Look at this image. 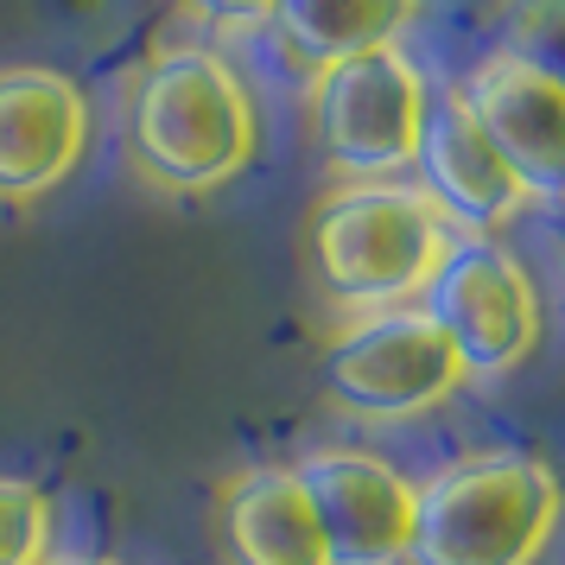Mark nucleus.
Returning <instances> with one entry per match:
<instances>
[{"mask_svg": "<svg viewBox=\"0 0 565 565\" xmlns=\"http://www.w3.org/2000/svg\"><path fill=\"white\" fill-rule=\"evenodd\" d=\"M413 20H419V0H274L267 7V32L306 77L375 45H401Z\"/></svg>", "mask_w": 565, "mask_h": 565, "instance_id": "12", "label": "nucleus"}, {"mask_svg": "<svg viewBox=\"0 0 565 565\" xmlns=\"http://www.w3.org/2000/svg\"><path fill=\"white\" fill-rule=\"evenodd\" d=\"M306 108L311 140L337 172V184H382L413 172L433 83L407 45H375V52H356L331 71H318L306 89Z\"/></svg>", "mask_w": 565, "mask_h": 565, "instance_id": "5", "label": "nucleus"}, {"mask_svg": "<svg viewBox=\"0 0 565 565\" xmlns=\"http://www.w3.org/2000/svg\"><path fill=\"white\" fill-rule=\"evenodd\" d=\"M451 96L527 191V204H553L565 184V89L553 64L527 52H489Z\"/></svg>", "mask_w": 565, "mask_h": 565, "instance_id": "7", "label": "nucleus"}, {"mask_svg": "<svg viewBox=\"0 0 565 565\" xmlns=\"http://www.w3.org/2000/svg\"><path fill=\"white\" fill-rule=\"evenodd\" d=\"M331 565H407L413 477L362 445H318L292 463Z\"/></svg>", "mask_w": 565, "mask_h": 565, "instance_id": "8", "label": "nucleus"}, {"mask_svg": "<svg viewBox=\"0 0 565 565\" xmlns=\"http://www.w3.org/2000/svg\"><path fill=\"white\" fill-rule=\"evenodd\" d=\"M52 565H128V559H52Z\"/></svg>", "mask_w": 565, "mask_h": 565, "instance_id": "15", "label": "nucleus"}, {"mask_svg": "<svg viewBox=\"0 0 565 565\" xmlns=\"http://www.w3.org/2000/svg\"><path fill=\"white\" fill-rule=\"evenodd\" d=\"M413 191L445 216L451 235H489V242L527 210V191L477 134L458 96H433V108H426V134L413 153Z\"/></svg>", "mask_w": 565, "mask_h": 565, "instance_id": "10", "label": "nucleus"}, {"mask_svg": "<svg viewBox=\"0 0 565 565\" xmlns=\"http://www.w3.org/2000/svg\"><path fill=\"white\" fill-rule=\"evenodd\" d=\"M559 534V477L534 451H470L413 483L407 565H540Z\"/></svg>", "mask_w": 565, "mask_h": 565, "instance_id": "3", "label": "nucleus"}, {"mask_svg": "<svg viewBox=\"0 0 565 565\" xmlns=\"http://www.w3.org/2000/svg\"><path fill=\"white\" fill-rule=\"evenodd\" d=\"M121 147L153 191L210 198L255 166L260 108L223 52L172 45L134 71L121 96Z\"/></svg>", "mask_w": 565, "mask_h": 565, "instance_id": "1", "label": "nucleus"}, {"mask_svg": "<svg viewBox=\"0 0 565 565\" xmlns=\"http://www.w3.org/2000/svg\"><path fill=\"white\" fill-rule=\"evenodd\" d=\"M458 235L407 179L331 184L306 223V260L318 292L343 318L419 306Z\"/></svg>", "mask_w": 565, "mask_h": 565, "instance_id": "2", "label": "nucleus"}, {"mask_svg": "<svg viewBox=\"0 0 565 565\" xmlns=\"http://www.w3.org/2000/svg\"><path fill=\"white\" fill-rule=\"evenodd\" d=\"M57 502L26 477H0V565H52Z\"/></svg>", "mask_w": 565, "mask_h": 565, "instance_id": "13", "label": "nucleus"}, {"mask_svg": "<svg viewBox=\"0 0 565 565\" xmlns=\"http://www.w3.org/2000/svg\"><path fill=\"white\" fill-rule=\"evenodd\" d=\"M324 401L356 426H407L463 394V362L426 306L343 318L324 343Z\"/></svg>", "mask_w": 565, "mask_h": 565, "instance_id": "4", "label": "nucleus"}, {"mask_svg": "<svg viewBox=\"0 0 565 565\" xmlns=\"http://www.w3.org/2000/svg\"><path fill=\"white\" fill-rule=\"evenodd\" d=\"M216 565H331L292 463H248L216 489L210 509Z\"/></svg>", "mask_w": 565, "mask_h": 565, "instance_id": "11", "label": "nucleus"}, {"mask_svg": "<svg viewBox=\"0 0 565 565\" xmlns=\"http://www.w3.org/2000/svg\"><path fill=\"white\" fill-rule=\"evenodd\" d=\"M179 7L204 26H260L274 0H179Z\"/></svg>", "mask_w": 565, "mask_h": 565, "instance_id": "14", "label": "nucleus"}, {"mask_svg": "<svg viewBox=\"0 0 565 565\" xmlns=\"http://www.w3.org/2000/svg\"><path fill=\"white\" fill-rule=\"evenodd\" d=\"M89 96L64 71L0 64V204H39L89 153Z\"/></svg>", "mask_w": 565, "mask_h": 565, "instance_id": "9", "label": "nucleus"}, {"mask_svg": "<svg viewBox=\"0 0 565 565\" xmlns=\"http://www.w3.org/2000/svg\"><path fill=\"white\" fill-rule=\"evenodd\" d=\"M419 306L433 311V324L458 350L470 382L514 375L521 362H534L540 337H546V306H540L527 260L509 242H489V235L451 242V255L433 274Z\"/></svg>", "mask_w": 565, "mask_h": 565, "instance_id": "6", "label": "nucleus"}]
</instances>
